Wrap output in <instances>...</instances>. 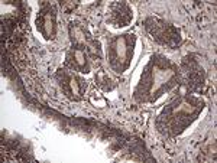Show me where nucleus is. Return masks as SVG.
<instances>
[{
  "mask_svg": "<svg viewBox=\"0 0 217 163\" xmlns=\"http://www.w3.org/2000/svg\"><path fill=\"white\" fill-rule=\"evenodd\" d=\"M45 31H46V33L48 35H51V32H52V20H51V16H45Z\"/></svg>",
  "mask_w": 217,
  "mask_h": 163,
  "instance_id": "1",
  "label": "nucleus"
},
{
  "mask_svg": "<svg viewBox=\"0 0 217 163\" xmlns=\"http://www.w3.org/2000/svg\"><path fill=\"white\" fill-rule=\"evenodd\" d=\"M76 59H77V62H78V65H84L86 64V59H84V55H83V52H80V51H77L76 54Z\"/></svg>",
  "mask_w": 217,
  "mask_h": 163,
  "instance_id": "2",
  "label": "nucleus"
},
{
  "mask_svg": "<svg viewBox=\"0 0 217 163\" xmlns=\"http://www.w3.org/2000/svg\"><path fill=\"white\" fill-rule=\"evenodd\" d=\"M70 85H71V90H73V92H74V94H78V84H77V79H74V78H73V79H71V81H70Z\"/></svg>",
  "mask_w": 217,
  "mask_h": 163,
  "instance_id": "3",
  "label": "nucleus"
}]
</instances>
